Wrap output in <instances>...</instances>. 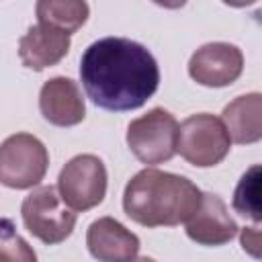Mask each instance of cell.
Listing matches in <instances>:
<instances>
[{
    "label": "cell",
    "mask_w": 262,
    "mask_h": 262,
    "mask_svg": "<svg viewBox=\"0 0 262 262\" xmlns=\"http://www.w3.org/2000/svg\"><path fill=\"white\" fill-rule=\"evenodd\" d=\"M80 80L88 98L115 113L143 106L160 86V68L151 51L127 37H104L80 57Z\"/></svg>",
    "instance_id": "6da1fadb"
},
{
    "label": "cell",
    "mask_w": 262,
    "mask_h": 262,
    "mask_svg": "<svg viewBox=\"0 0 262 262\" xmlns=\"http://www.w3.org/2000/svg\"><path fill=\"white\" fill-rule=\"evenodd\" d=\"M201 196V188L190 178L143 168L125 184L123 211L143 227H174L196 211Z\"/></svg>",
    "instance_id": "7a4b0ae2"
},
{
    "label": "cell",
    "mask_w": 262,
    "mask_h": 262,
    "mask_svg": "<svg viewBox=\"0 0 262 262\" xmlns=\"http://www.w3.org/2000/svg\"><path fill=\"white\" fill-rule=\"evenodd\" d=\"M23 223L37 239L47 246L61 244L76 227V211H72L59 196L57 186L45 184L33 188L20 205Z\"/></svg>",
    "instance_id": "3957f363"
},
{
    "label": "cell",
    "mask_w": 262,
    "mask_h": 262,
    "mask_svg": "<svg viewBox=\"0 0 262 262\" xmlns=\"http://www.w3.org/2000/svg\"><path fill=\"white\" fill-rule=\"evenodd\" d=\"M231 139L223 121L211 113H196L178 125L176 154L196 168H211L225 160Z\"/></svg>",
    "instance_id": "277c9868"
},
{
    "label": "cell",
    "mask_w": 262,
    "mask_h": 262,
    "mask_svg": "<svg viewBox=\"0 0 262 262\" xmlns=\"http://www.w3.org/2000/svg\"><path fill=\"white\" fill-rule=\"evenodd\" d=\"M49 168L45 143L31 133L8 135L0 143V182L14 190L37 186Z\"/></svg>",
    "instance_id": "5b68a950"
},
{
    "label": "cell",
    "mask_w": 262,
    "mask_h": 262,
    "mask_svg": "<svg viewBox=\"0 0 262 262\" xmlns=\"http://www.w3.org/2000/svg\"><path fill=\"white\" fill-rule=\"evenodd\" d=\"M178 123L162 106L133 119L127 127V145L131 154L147 166H158L176 156Z\"/></svg>",
    "instance_id": "8992f818"
},
{
    "label": "cell",
    "mask_w": 262,
    "mask_h": 262,
    "mask_svg": "<svg viewBox=\"0 0 262 262\" xmlns=\"http://www.w3.org/2000/svg\"><path fill=\"white\" fill-rule=\"evenodd\" d=\"M106 166L94 154L74 156L57 176V192L72 211H88L104 201Z\"/></svg>",
    "instance_id": "52a82bcc"
},
{
    "label": "cell",
    "mask_w": 262,
    "mask_h": 262,
    "mask_svg": "<svg viewBox=\"0 0 262 262\" xmlns=\"http://www.w3.org/2000/svg\"><path fill=\"white\" fill-rule=\"evenodd\" d=\"M244 72V53L237 45L213 41L201 45L188 59V76L207 88L231 86Z\"/></svg>",
    "instance_id": "ba28073f"
},
{
    "label": "cell",
    "mask_w": 262,
    "mask_h": 262,
    "mask_svg": "<svg viewBox=\"0 0 262 262\" xmlns=\"http://www.w3.org/2000/svg\"><path fill=\"white\" fill-rule=\"evenodd\" d=\"M184 227H186L184 229L186 235L192 242L201 246H211V248L231 242L239 231L223 199L213 192H203L201 205L184 221Z\"/></svg>",
    "instance_id": "9c48e42d"
},
{
    "label": "cell",
    "mask_w": 262,
    "mask_h": 262,
    "mask_svg": "<svg viewBox=\"0 0 262 262\" xmlns=\"http://www.w3.org/2000/svg\"><path fill=\"white\" fill-rule=\"evenodd\" d=\"M39 111L55 127H74L86 117V102L78 82L66 76L49 78L39 90Z\"/></svg>",
    "instance_id": "30bf717a"
},
{
    "label": "cell",
    "mask_w": 262,
    "mask_h": 262,
    "mask_svg": "<svg viewBox=\"0 0 262 262\" xmlns=\"http://www.w3.org/2000/svg\"><path fill=\"white\" fill-rule=\"evenodd\" d=\"M86 246L98 262H131L139 254V237L113 217H98L88 225Z\"/></svg>",
    "instance_id": "8fae6325"
},
{
    "label": "cell",
    "mask_w": 262,
    "mask_h": 262,
    "mask_svg": "<svg viewBox=\"0 0 262 262\" xmlns=\"http://www.w3.org/2000/svg\"><path fill=\"white\" fill-rule=\"evenodd\" d=\"M72 39L68 33L53 29L49 25L37 23L27 29V33L18 39V57L25 68L33 72H43L59 63L70 51Z\"/></svg>",
    "instance_id": "7c38bea8"
},
{
    "label": "cell",
    "mask_w": 262,
    "mask_h": 262,
    "mask_svg": "<svg viewBox=\"0 0 262 262\" xmlns=\"http://www.w3.org/2000/svg\"><path fill=\"white\" fill-rule=\"evenodd\" d=\"M227 135L239 145L256 143L262 139V94L250 92L233 98L221 117Z\"/></svg>",
    "instance_id": "4fadbf2b"
},
{
    "label": "cell",
    "mask_w": 262,
    "mask_h": 262,
    "mask_svg": "<svg viewBox=\"0 0 262 262\" xmlns=\"http://www.w3.org/2000/svg\"><path fill=\"white\" fill-rule=\"evenodd\" d=\"M37 20L59 29L72 37L80 27L86 25L90 6L84 0H39L35 4Z\"/></svg>",
    "instance_id": "5bb4252c"
},
{
    "label": "cell",
    "mask_w": 262,
    "mask_h": 262,
    "mask_svg": "<svg viewBox=\"0 0 262 262\" xmlns=\"http://www.w3.org/2000/svg\"><path fill=\"white\" fill-rule=\"evenodd\" d=\"M233 209L242 215L252 219L256 225L260 223V166L254 164L246 170L233 190Z\"/></svg>",
    "instance_id": "9a60e30c"
},
{
    "label": "cell",
    "mask_w": 262,
    "mask_h": 262,
    "mask_svg": "<svg viewBox=\"0 0 262 262\" xmlns=\"http://www.w3.org/2000/svg\"><path fill=\"white\" fill-rule=\"evenodd\" d=\"M0 262H37V252L8 217H0Z\"/></svg>",
    "instance_id": "2e32d148"
},
{
    "label": "cell",
    "mask_w": 262,
    "mask_h": 262,
    "mask_svg": "<svg viewBox=\"0 0 262 262\" xmlns=\"http://www.w3.org/2000/svg\"><path fill=\"white\" fill-rule=\"evenodd\" d=\"M239 242H242L244 252H248L252 258H260V229H258V225L239 229Z\"/></svg>",
    "instance_id": "e0dca14e"
},
{
    "label": "cell",
    "mask_w": 262,
    "mask_h": 262,
    "mask_svg": "<svg viewBox=\"0 0 262 262\" xmlns=\"http://www.w3.org/2000/svg\"><path fill=\"white\" fill-rule=\"evenodd\" d=\"M131 262H156V260L149 258V256H141V258H135V260H131Z\"/></svg>",
    "instance_id": "ac0fdd59"
}]
</instances>
